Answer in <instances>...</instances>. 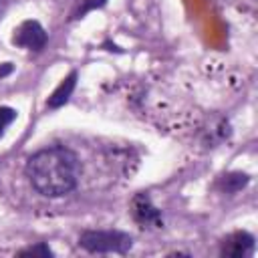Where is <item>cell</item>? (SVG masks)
I'll return each mask as SVG.
<instances>
[{
	"label": "cell",
	"mask_w": 258,
	"mask_h": 258,
	"mask_svg": "<svg viewBox=\"0 0 258 258\" xmlns=\"http://www.w3.org/2000/svg\"><path fill=\"white\" fill-rule=\"evenodd\" d=\"M26 175L40 196L60 198L77 187L79 159L69 147L50 145L28 157Z\"/></svg>",
	"instance_id": "6da1fadb"
},
{
	"label": "cell",
	"mask_w": 258,
	"mask_h": 258,
	"mask_svg": "<svg viewBox=\"0 0 258 258\" xmlns=\"http://www.w3.org/2000/svg\"><path fill=\"white\" fill-rule=\"evenodd\" d=\"M79 246L93 254H125L133 246V238L119 230H87L81 234Z\"/></svg>",
	"instance_id": "7a4b0ae2"
},
{
	"label": "cell",
	"mask_w": 258,
	"mask_h": 258,
	"mask_svg": "<svg viewBox=\"0 0 258 258\" xmlns=\"http://www.w3.org/2000/svg\"><path fill=\"white\" fill-rule=\"evenodd\" d=\"M14 44L28 48V50H42L46 44V32L36 20H26L16 28L14 34Z\"/></svg>",
	"instance_id": "3957f363"
},
{
	"label": "cell",
	"mask_w": 258,
	"mask_h": 258,
	"mask_svg": "<svg viewBox=\"0 0 258 258\" xmlns=\"http://www.w3.org/2000/svg\"><path fill=\"white\" fill-rule=\"evenodd\" d=\"M254 250V238L248 232H234L222 240V254L224 256H234V258H244L250 256Z\"/></svg>",
	"instance_id": "277c9868"
},
{
	"label": "cell",
	"mask_w": 258,
	"mask_h": 258,
	"mask_svg": "<svg viewBox=\"0 0 258 258\" xmlns=\"http://www.w3.org/2000/svg\"><path fill=\"white\" fill-rule=\"evenodd\" d=\"M133 216L143 226H153V228L161 226V214H159L157 208L151 206V200L145 194L135 196V200H133Z\"/></svg>",
	"instance_id": "5b68a950"
},
{
	"label": "cell",
	"mask_w": 258,
	"mask_h": 258,
	"mask_svg": "<svg viewBox=\"0 0 258 258\" xmlns=\"http://www.w3.org/2000/svg\"><path fill=\"white\" fill-rule=\"evenodd\" d=\"M75 85H77V73H71L67 79H62L60 81V85L52 91V95L48 97V107L50 109H56V107H60V105H64L69 99H71V95H73V91H75Z\"/></svg>",
	"instance_id": "8992f818"
},
{
	"label": "cell",
	"mask_w": 258,
	"mask_h": 258,
	"mask_svg": "<svg viewBox=\"0 0 258 258\" xmlns=\"http://www.w3.org/2000/svg\"><path fill=\"white\" fill-rule=\"evenodd\" d=\"M246 183H248V175H246V173H228V175L222 177L220 187H222L224 191H228V194H234V191H238L240 187H244Z\"/></svg>",
	"instance_id": "52a82bcc"
},
{
	"label": "cell",
	"mask_w": 258,
	"mask_h": 258,
	"mask_svg": "<svg viewBox=\"0 0 258 258\" xmlns=\"http://www.w3.org/2000/svg\"><path fill=\"white\" fill-rule=\"evenodd\" d=\"M20 256H52V250L44 244V242H38L36 246H30V248H24V250H20L18 252Z\"/></svg>",
	"instance_id": "ba28073f"
},
{
	"label": "cell",
	"mask_w": 258,
	"mask_h": 258,
	"mask_svg": "<svg viewBox=\"0 0 258 258\" xmlns=\"http://www.w3.org/2000/svg\"><path fill=\"white\" fill-rule=\"evenodd\" d=\"M16 119V111L10 107H0V135L6 131V127Z\"/></svg>",
	"instance_id": "9c48e42d"
},
{
	"label": "cell",
	"mask_w": 258,
	"mask_h": 258,
	"mask_svg": "<svg viewBox=\"0 0 258 258\" xmlns=\"http://www.w3.org/2000/svg\"><path fill=\"white\" fill-rule=\"evenodd\" d=\"M105 2H107V0H83V6L75 12V18H81V16H85L87 12H91V10H95V8L105 6Z\"/></svg>",
	"instance_id": "30bf717a"
},
{
	"label": "cell",
	"mask_w": 258,
	"mask_h": 258,
	"mask_svg": "<svg viewBox=\"0 0 258 258\" xmlns=\"http://www.w3.org/2000/svg\"><path fill=\"white\" fill-rule=\"evenodd\" d=\"M10 71H12V64H8V62H6L4 67H0V79H2V77H6Z\"/></svg>",
	"instance_id": "8fae6325"
}]
</instances>
